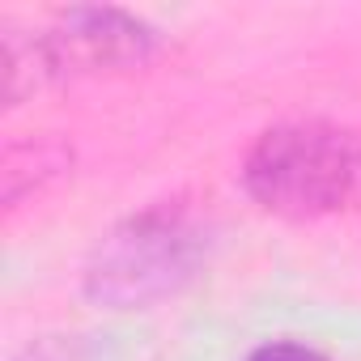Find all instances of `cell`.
I'll list each match as a JSON object with an SVG mask.
<instances>
[{"label": "cell", "instance_id": "obj_1", "mask_svg": "<svg viewBox=\"0 0 361 361\" xmlns=\"http://www.w3.org/2000/svg\"><path fill=\"white\" fill-rule=\"evenodd\" d=\"M247 196L289 221L361 209V132L327 119L268 128L243 161Z\"/></svg>", "mask_w": 361, "mask_h": 361}, {"label": "cell", "instance_id": "obj_2", "mask_svg": "<svg viewBox=\"0 0 361 361\" xmlns=\"http://www.w3.org/2000/svg\"><path fill=\"white\" fill-rule=\"evenodd\" d=\"M209 255V234L183 209L153 204L123 217L85 259L81 289L106 310H145L188 289Z\"/></svg>", "mask_w": 361, "mask_h": 361}, {"label": "cell", "instance_id": "obj_3", "mask_svg": "<svg viewBox=\"0 0 361 361\" xmlns=\"http://www.w3.org/2000/svg\"><path fill=\"white\" fill-rule=\"evenodd\" d=\"M39 47L51 81L102 77L149 64L161 47V35L128 9H68L39 35Z\"/></svg>", "mask_w": 361, "mask_h": 361}, {"label": "cell", "instance_id": "obj_4", "mask_svg": "<svg viewBox=\"0 0 361 361\" xmlns=\"http://www.w3.org/2000/svg\"><path fill=\"white\" fill-rule=\"evenodd\" d=\"M26 166L18 161V157H9L5 153V166H0V183H5V204L13 209L26 192H35V188H43L47 178H56L68 161H73V153L60 145V140H30L26 145Z\"/></svg>", "mask_w": 361, "mask_h": 361}, {"label": "cell", "instance_id": "obj_5", "mask_svg": "<svg viewBox=\"0 0 361 361\" xmlns=\"http://www.w3.org/2000/svg\"><path fill=\"white\" fill-rule=\"evenodd\" d=\"M47 81L51 77H47V64H43L39 35L9 30L5 35V98H9V106H18L26 94H35Z\"/></svg>", "mask_w": 361, "mask_h": 361}, {"label": "cell", "instance_id": "obj_6", "mask_svg": "<svg viewBox=\"0 0 361 361\" xmlns=\"http://www.w3.org/2000/svg\"><path fill=\"white\" fill-rule=\"evenodd\" d=\"M247 361H327L314 344H302V340H268L259 348H251Z\"/></svg>", "mask_w": 361, "mask_h": 361}]
</instances>
